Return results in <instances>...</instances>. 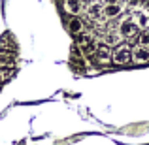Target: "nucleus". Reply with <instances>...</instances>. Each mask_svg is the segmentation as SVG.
Here are the masks:
<instances>
[{
	"mask_svg": "<svg viewBox=\"0 0 149 145\" xmlns=\"http://www.w3.org/2000/svg\"><path fill=\"white\" fill-rule=\"evenodd\" d=\"M138 32H140V26L134 23V19H125V21L119 25V36L125 38V40H132V38H136Z\"/></svg>",
	"mask_w": 149,
	"mask_h": 145,
	"instance_id": "1",
	"label": "nucleus"
},
{
	"mask_svg": "<svg viewBox=\"0 0 149 145\" xmlns=\"http://www.w3.org/2000/svg\"><path fill=\"white\" fill-rule=\"evenodd\" d=\"M111 60L115 64H128L132 60V51L127 47V45H119L115 51L111 53Z\"/></svg>",
	"mask_w": 149,
	"mask_h": 145,
	"instance_id": "2",
	"label": "nucleus"
},
{
	"mask_svg": "<svg viewBox=\"0 0 149 145\" xmlns=\"http://www.w3.org/2000/svg\"><path fill=\"white\" fill-rule=\"evenodd\" d=\"M93 55H95V58L100 62V64H108V62L111 60V49H109L108 44H98Z\"/></svg>",
	"mask_w": 149,
	"mask_h": 145,
	"instance_id": "3",
	"label": "nucleus"
},
{
	"mask_svg": "<svg viewBox=\"0 0 149 145\" xmlns=\"http://www.w3.org/2000/svg\"><path fill=\"white\" fill-rule=\"evenodd\" d=\"M132 60L136 64H146V62H149V47L138 45V47L132 51Z\"/></svg>",
	"mask_w": 149,
	"mask_h": 145,
	"instance_id": "4",
	"label": "nucleus"
},
{
	"mask_svg": "<svg viewBox=\"0 0 149 145\" xmlns=\"http://www.w3.org/2000/svg\"><path fill=\"white\" fill-rule=\"evenodd\" d=\"M83 10V2L81 0H64V11L70 15H79Z\"/></svg>",
	"mask_w": 149,
	"mask_h": 145,
	"instance_id": "5",
	"label": "nucleus"
},
{
	"mask_svg": "<svg viewBox=\"0 0 149 145\" xmlns=\"http://www.w3.org/2000/svg\"><path fill=\"white\" fill-rule=\"evenodd\" d=\"M68 32L74 34V36L83 32V21H81L77 15H72V17L68 19Z\"/></svg>",
	"mask_w": 149,
	"mask_h": 145,
	"instance_id": "6",
	"label": "nucleus"
},
{
	"mask_svg": "<svg viewBox=\"0 0 149 145\" xmlns=\"http://www.w3.org/2000/svg\"><path fill=\"white\" fill-rule=\"evenodd\" d=\"M2 66H15V53L13 51H0V68Z\"/></svg>",
	"mask_w": 149,
	"mask_h": 145,
	"instance_id": "7",
	"label": "nucleus"
},
{
	"mask_svg": "<svg viewBox=\"0 0 149 145\" xmlns=\"http://www.w3.org/2000/svg\"><path fill=\"white\" fill-rule=\"evenodd\" d=\"M119 13H121V6H119V4H106L104 10H102V15H104V17H108V19L117 17Z\"/></svg>",
	"mask_w": 149,
	"mask_h": 145,
	"instance_id": "8",
	"label": "nucleus"
},
{
	"mask_svg": "<svg viewBox=\"0 0 149 145\" xmlns=\"http://www.w3.org/2000/svg\"><path fill=\"white\" fill-rule=\"evenodd\" d=\"M102 10H104V6H102L100 2H93V4H89V8H87V15L91 19H98L102 15Z\"/></svg>",
	"mask_w": 149,
	"mask_h": 145,
	"instance_id": "9",
	"label": "nucleus"
},
{
	"mask_svg": "<svg viewBox=\"0 0 149 145\" xmlns=\"http://www.w3.org/2000/svg\"><path fill=\"white\" fill-rule=\"evenodd\" d=\"M134 23H136L138 26L149 25V15H146L143 11H136V13H134Z\"/></svg>",
	"mask_w": 149,
	"mask_h": 145,
	"instance_id": "10",
	"label": "nucleus"
},
{
	"mask_svg": "<svg viewBox=\"0 0 149 145\" xmlns=\"http://www.w3.org/2000/svg\"><path fill=\"white\" fill-rule=\"evenodd\" d=\"M15 74V66H2L0 68V81H6L8 77H11Z\"/></svg>",
	"mask_w": 149,
	"mask_h": 145,
	"instance_id": "11",
	"label": "nucleus"
},
{
	"mask_svg": "<svg viewBox=\"0 0 149 145\" xmlns=\"http://www.w3.org/2000/svg\"><path fill=\"white\" fill-rule=\"evenodd\" d=\"M138 42H140V45H143V47H149V28L142 30V32L138 34Z\"/></svg>",
	"mask_w": 149,
	"mask_h": 145,
	"instance_id": "12",
	"label": "nucleus"
},
{
	"mask_svg": "<svg viewBox=\"0 0 149 145\" xmlns=\"http://www.w3.org/2000/svg\"><path fill=\"white\" fill-rule=\"evenodd\" d=\"M106 44H108V45L119 44V36H115V34H111V36H108V38H106Z\"/></svg>",
	"mask_w": 149,
	"mask_h": 145,
	"instance_id": "13",
	"label": "nucleus"
},
{
	"mask_svg": "<svg viewBox=\"0 0 149 145\" xmlns=\"http://www.w3.org/2000/svg\"><path fill=\"white\" fill-rule=\"evenodd\" d=\"M104 4H119V0H104Z\"/></svg>",
	"mask_w": 149,
	"mask_h": 145,
	"instance_id": "14",
	"label": "nucleus"
},
{
	"mask_svg": "<svg viewBox=\"0 0 149 145\" xmlns=\"http://www.w3.org/2000/svg\"><path fill=\"white\" fill-rule=\"evenodd\" d=\"M128 2H130V4H132V6H136V4H138V2H140V0H128Z\"/></svg>",
	"mask_w": 149,
	"mask_h": 145,
	"instance_id": "15",
	"label": "nucleus"
},
{
	"mask_svg": "<svg viewBox=\"0 0 149 145\" xmlns=\"http://www.w3.org/2000/svg\"><path fill=\"white\" fill-rule=\"evenodd\" d=\"M143 6H146L147 10H149V0H143Z\"/></svg>",
	"mask_w": 149,
	"mask_h": 145,
	"instance_id": "16",
	"label": "nucleus"
}]
</instances>
